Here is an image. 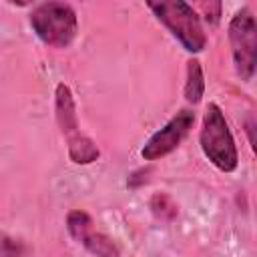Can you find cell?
<instances>
[{
    "mask_svg": "<svg viewBox=\"0 0 257 257\" xmlns=\"http://www.w3.org/2000/svg\"><path fill=\"white\" fill-rule=\"evenodd\" d=\"M30 26L36 36L54 48H66L72 44L78 32L76 12L66 2H44L30 14Z\"/></svg>",
    "mask_w": 257,
    "mask_h": 257,
    "instance_id": "6da1fadb",
    "label": "cell"
},
{
    "mask_svg": "<svg viewBox=\"0 0 257 257\" xmlns=\"http://www.w3.org/2000/svg\"><path fill=\"white\" fill-rule=\"evenodd\" d=\"M199 141H201V149H203L205 157L219 171L231 173L237 169V163H239L237 147H235L233 135L229 131V124L225 120V114L217 104L207 106Z\"/></svg>",
    "mask_w": 257,
    "mask_h": 257,
    "instance_id": "7a4b0ae2",
    "label": "cell"
},
{
    "mask_svg": "<svg viewBox=\"0 0 257 257\" xmlns=\"http://www.w3.org/2000/svg\"><path fill=\"white\" fill-rule=\"evenodd\" d=\"M149 8L169 28V32L183 44L187 52L195 54L205 48L207 38L193 6H189L183 0H163V2H149Z\"/></svg>",
    "mask_w": 257,
    "mask_h": 257,
    "instance_id": "3957f363",
    "label": "cell"
},
{
    "mask_svg": "<svg viewBox=\"0 0 257 257\" xmlns=\"http://www.w3.org/2000/svg\"><path fill=\"white\" fill-rule=\"evenodd\" d=\"M229 42L237 74L241 76V80H251L257 64V26L253 14L247 8L239 10L231 18Z\"/></svg>",
    "mask_w": 257,
    "mask_h": 257,
    "instance_id": "277c9868",
    "label": "cell"
},
{
    "mask_svg": "<svg viewBox=\"0 0 257 257\" xmlns=\"http://www.w3.org/2000/svg\"><path fill=\"white\" fill-rule=\"evenodd\" d=\"M195 122V114L191 110H179L163 128H159L143 147L141 155L145 161H155L161 159L165 155H169L171 151H175L179 147V143L187 137V133L191 131Z\"/></svg>",
    "mask_w": 257,
    "mask_h": 257,
    "instance_id": "5b68a950",
    "label": "cell"
},
{
    "mask_svg": "<svg viewBox=\"0 0 257 257\" xmlns=\"http://www.w3.org/2000/svg\"><path fill=\"white\" fill-rule=\"evenodd\" d=\"M66 227H68V233L78 243H82L92 255H96V257H120L118 245L108 235H104L92 227V219L88 213H84V211L68 213Z\"/></svg>",
    "mask_w": 257,
    "mask_h": 257,
    "instance_id": "8992f818",
    "label": "cell"
},
{
    "mask_svg": "<svg viewBox=\"0 0 257 257\" xmlns=\"http://www.w3.org/2000/svg\"><path fill=\"white\" fill-rule=\"evenodd\" d=\"M56 120H58V126L62 131V135L70 141L78 139L80 137V131H78V118H76V106H74V98H72V90L60 82L56 86Z\"/></svg>",
    "mask_w": 257,
    "mask_h": 257,
    "instance_id": "52a82bcc",
    "label": "cell"
},
{
    "mask_svg": "<svg viewBox=\"0 0 257 257\" xmlns=\"http://www.w3.org/2000/svg\"><path fill=\"white\" fill-rule=\"evenodd\" d=\"M205 92V76L201 70L199 60H189L187 62V84H185V98L191 104L201 102Z\"/></svg>",
    "mask_w": 257,
    "mask_h": 257,
    "instance_id": "ba28073f",
    "label": "cell"
},
{
    "mask_svg": "<svg viewBox=\"0 0 257 257\" xmlns=\"http://www.w3.org/2000/svg\"><path fill=\"white\" fill-rule=\"evenodd\" d=\"M68 157L76 165H88V163L98 159V149H96V145L88 137L80 135L78 139L68 143Z\"/></svg>",
    "mask_w": 257,
    "mask_h": 257,
    "instance_id": "9c48e42d",
    "label": "cell"
},
{
    "mask_svg": "<svg viewBox=\"0 0 257 257\" xmlns=\"http://www.w3.org/2000/svg\"><path fill=\"white\" fill-rule=\"evenodd\" d=\"M22 243L0 233V257H22Z\"/></svg>",
    "mask_w": 257,
    "mask_h": 257,
    "instance_id": "30bf717a",
    "label": "cell"
},
{
    "mask_svg": "<svg viewBox=\"0 0 257 257\" xmlns=\"http://www.w3.org/2000/svg\"><path fill=\"white\" fill-rule=\"evenodd\" d=\"M247 131H249V141H251V147H253L255 141H253V122H251V120L247 122ZM253 149H255V147H253Z\"/></svg>",
    "mask_w": 257,
    "mask_h": 257,
    "instance_id": "8fae6325",
    "label": "cell"
}]
</instances>
